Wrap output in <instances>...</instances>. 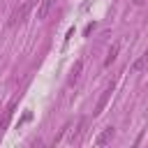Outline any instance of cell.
Returning a JSON list of instances; mask_svg holds the SVG:
<instances>
[{
  "mask_svg": "<svg viewBox=\"0 0 148 148\" xmlns=\"http://www.w3.org/2000/svg\"><path fill=\"white\" fill-rule=\"evenodd\" d=\"M37 2H39V0H23V2H21V5H18L14 12H12V16H9V21H7V23H9L12 28H14L16 23H21V21L28 16V12H30V9H32Z\"/></svg>",
  "mask_w": 148,
  "mask_h": 148,
  "instance_id": "cell-1",
  "label": "cell"
},
{
  "mask_svg": "<svg viewBox=\"0 0 148 148\" xmlns=\"http://www.w3.org/2000/svg\"><path fill=\"white\" fill-rule=\"evenodd\" d=\"M113 136H116V130L109 125V127H104V130H102V132L95 136V146H99V148H102V146L111 143V139H113Z\"/></svg>",
  "mask_w": 148,
  "mask_h": 148,
  "instance_id": "cell-2",
  "label": "cell"
},
{
  "mask_svg": "<svg viewBox=\"0 0 148 148\" xmlns=\"http://www.w3.org/2000/svg\"><path fill=\"white\" fill-rule=\"evenodd\" d=\"M113 88H116L113 83L104 88V92H102V97H99V102H97V106H95V111H92L95 116H99V113L104 111V106H106V102H109V97H111V92H113Z\"/></svg>",
  "mask_w": 148,
  "mask_h": 148,
  "instance_id": "cell-3",
  "label": "cell"
},
{
  "mask_svg": "<svg viewBox=\"0 0 148 148\" xmlns=\"http://www.w3.org/2000/svg\"><path fill=\"white\" fill-rule=\"evenodd\" d=\"M81 69H83V60H76V62H74V67H72V72H69V79H67V83H69V86H74V83L79 81Z\"/></svg>",
  "mask_w": 148,
  "mask_h": 148,
  "instance_id": "cell-4",
  "label": "cell"
},
{
  "mask_svg": "<svg viewBox=\"0 0 148 148\" xmlns=\"http://www.w3.org/2000/svg\"><path fill=\"white\" fill-rule=\"evenodd\" d=\"M83 127H86V118H79V123H76V127L69 132V136H67V141L69 143H74L79 136H81V132H83Z\"/></svg>",
  "mask_w": 148,
  "mask_h": 148,
  "instance_id": "cell-5",
  "label": "cell"
},
{
  "mask_svg": "<svg viewBox=\"0 0 148 148\" xmlns=\"http://www.w3.org/2000/svg\"><path fill=\"white\" fill-rule=\"evenodd\" d=\"M53 2H56V0H39V9H37V18H39V21H42V18H46V14L51 12Z\"/></svg>",
  "mask_w": 148,
  "mask_h": 148,
  "instance_id": "cell-6",
  "label": "cell"
},
{
  "mask_svg": "<svg viewBox=\"0 0 148 148\" xmlns=\"http://www.w3.org/2000/svg\"><path fill=\"white\" fill-rule=\"evenodd\" d=\"M146 65H148V51H143L136 60H134V65H132V72H141V69H146Z\"/></svg>",
  "mask_w": 148,
  "mask_h": 148,
  "instance_id": "cell-7",
  "label": "cell"
},
{
  "mask_svg": "<svg viewBox=\"0 0 148 148\" xmlns=\"http://www.w3.org/2000/svg\"><path fill=\"white\" fill-rule=\"evenodd\" d=\"M118 49H120L118 44H111V49L106 51V58H104V67H111V62L118 58Z\"/></svg>",
  "mask_w": 148,
  "mask_h": 148,
  "instance_id": "cell-8",
  "label": "cell"
},
{
  "mask_svg": "<svg viewBox=\"0 0 148 148\" xmlns=\"http://www.w3.org/2000/svg\"><path fill=\"white\" fill-rule=\"evenodd\" d=\"M132 2H134V5H136V7H141V5H143V2H146V0H132Z\"/></svg>",
  "mask_w": 148,
  "mask_h": 148,
  "instance_id": "cell-9",
  "label": "cell"
}]
</instances>
